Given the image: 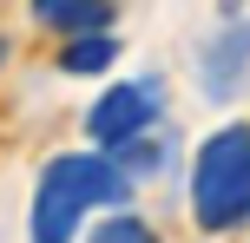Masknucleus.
<instances>
[{"label": "nucleus", "instance_id": "f257e3e1", "mask_svg": "<svg viewBox=\"0 0 250 243\" xmlns=\"http://www.w3.org/2000/svg\"><path fill=\"white\" fill-rule=\"evenodd\" d=\"M132 197V178L112 151H60L46 158L33 184V210H26V243H73L86 210H125Z\"/></svg>", "mask_w": 250, "mask_h": 243}, {"label": "nucleus", "instance_id": "f03ea898", "mask_svg": "<svg viewBox=\"0 0 250 243\" xmlns=\"http://www.w3.org/2000/svg\"><path fill=\"white\" fill-rule=\"evenodd\" d=\"M191 217L211 237L250 224V125H217L191 151Z\"/></svg>", "mask_w": 250, "mask_h": 243}, {"label": "nucleus", "instance_id": "7ed1b4c3", "mask_svg": "<svg viewBox=\"0 0 250 243\" xmlns=\"http://www.w3.org/2000/svg\"><path fill=\"white\" fill-rule=\"evenodd\" d=\"M145 131H158V86L151 79H119L99 92V105H86V138L99 151H119Z\"/></svg>", "mask_w": 250, "mask_h": 243}, {"label": "nucleus", "instance_id": "20e7f679", "mask_svg": "<svg viewBox=\"0 0 250 243\" xmlns=\"http://www.w3.org/2000/svg\"><path fill=\"white\" fill-rule=\"evenodd\" d=\"M244 79H250V20H224V33L198 59V86H204V99L230 105L244 92Z\"/></svg>", "mask_w": 250, "mask_h": 243}, {"label": "nucleus", "instance_id": "39448f33", "mask_svg": "<svg viewBox=\"0 0 250 243\" xmlns=\"http://www.w3.org/2000/svg\"><path fill=\"white\" fill-rule=\"evenodd\" d=\"M33 7V26H46V33H105L112 26V0H26Z\"/></svg>", "mask_w": 250, "mask_h": 243}, {"label": "nucleus", "instance_id": "423d86ee", "mask_svg": "<svg viewBox=\"0 0 250 243\" xmlns=\"http://www.w3.org/2000/svg\"><path fill=\"white\" fill-rule=\"evenodd\" d=\"M112 59H119V39H112V33H79V39H66L60 73H73V79H86V73H112Z\"/></svg>", "mask_w": 250, "mask_h": 243}, {"label": "nucleus", "instance_id": "0eeeda50", "mask_svg": "<svg viewBox=\"0 0 250 243\" xmlns=\"http://www.w3.org/2000/svg\"><path fill=\"white\" fill-rule=\"evenodd\" d=\"M86 243H158V230H151L138 210H105V217L86 230Z\"/></svg>", "mask_w": 250, "mask_h": 243}, {"label": "nucleus", "instance_id": "6e6552de", "mask_svg": "<svg viewBox=\"0 0 250 243\" xmlns=\"http://www.w3.org/2000/svg\"><path fill=\"white\" fill-rule=\"evenodd\" d=\"M119 165H125V178H151V171L165 165V138L158 131H145V138H132V145H119Z\"/></svg>", "mask_w": 250, "mask_h": 243}, {"label": "nucleus", "instance_id": "1a4fd4ad", "mask_svg": "<svg viewBox=\"0 0 250 243\" xmlns=\"http://www.w3.org/2000/svg\"><path fill=\"white\" fill-rule=\"evenodd\" d=\"M0 66H7V39H0Z\"/></svg>", "mask_w": 250, "mask_h": 243}]
</instances>
